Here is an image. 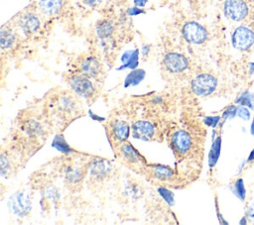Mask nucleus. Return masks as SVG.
<instances>
[{"mask_svg": "<svg viewBox=\"0 0 254 225\" xmlns=\"http://www.w3.org/2000/svg\"><path fill=\"white\" fill-rule=\"evenodd\" d=\"M217 86V79L212 74H197L190 82L191 91L198 96H207L211 94Z\"/></svg>", "mask_w": 254, "mask_h": 225, "instance_id": "f257e3e1", "label": "nucleus"}, {"mask_svg": "<svg viewBox=\"0 0 254 225\" xmlns=\"http://www.w3.org/2000/svg\"><path fill=\"white\" fill-rule=\"evenodd\" d=\"M182 34L184 39L192 45H201L208 37L206 29L195 21H189L185 23L182 28Z\"/></svg>", "mask_w": 254, "mask_h": 225, "instance_id": "f03ea898", "label": "nucleus"}, {"mask_svg": "<svg viewBox=\"0 0 254 225\" xmlns=\"http://www.w3.org/2000/svg\"><path fill=\"white\" fill-rule=\"evenodd\" d=\"M231 43L234 49L247 51L254 45V32L246 26H239L232 33Z\"/></svg>", "mask_w": 254, "mask_h": 225, "instance_id": "7ed1b4c3", "label": "nucleus"}, {"mask_svg": "<svg viewBox=\"0 0 254 225\" xmlns=\"http://www.w3.org/2000/svg\"><path fill=\"white\" fill-rule=\"evenodd\" d=\"M223 12L229 20L240 22L247 17L249 8L244 0H225L223 4Z\"/></svg>", "mask_w": 254, "mask_h": 225, "instance_id": "20e7f679", "label": "nucleus"}, {"mask_svg": "<svg viewBox=\"0 0 254 225\" xmlns=\"http://www.w3.org/2000/svg\"><path fill=\"white\" fill-rule=\"evenodd\" d=\"M69 86L77 95L85 99H89L95 94V87L89 77L85 74L71 76L69 79Z\"/></svg>", "mask_w": 254, "mask_h": 225, "instance_id": "39448f33", "label": "nucleus"}, {"mask_svg": "<svg viewBox=\"0 0 254 225\" xmlns=\"http://www.w3.org/2000/svg\"><path fill=\"white\" fill-rule=\"evenodd\" d=\"M171 147L178 156H185L192 147V139L188 132L178 130L171 137Z\"/></svg>", "mask_w": 254, "mask_h": 225, "instance_id": "423d86ee", "label": "nucleus"}, {"mask_svg": "<svg viewBox=\"0 0 254 225\" xmlns=\"http://www.w3.org/2000/svg\"><path fill=\"white\" fill-rule=\"evenodd\" d=\"M163 65L171 73H180L188 68L189 60L184 55L172 52L164 56Z\"/></svg>", "mask_w": 254, "mask_h": 225, "instance_id": "0eeeda50", "label": "nucleus"}, {"mask_svg": "<svg viewBox=\"0 0 254 225\" xmlns=\"http://www.w3.org/2000/svg\"><path fill=\"white\" fill-rule=\"evenodd\" d=\"M18 26L25 35L31 36L38 32L41 26V22L34 13L25 12L19 17Z\"/></svg>", "mask_w": 254, "mask_h": 225, "instance_id": "6e6552de", "label": "nucleus"}, {"mask_svg": "<svg viewBox=\"0 0 254 225\" xmlns=\"http://www.w3.org/2000/svg\"><path fill=\"white\" fill-rule=\"evenodd\" d=\"M131 130L133 137L142 141L152 140L156 133L155 126L148 121H137L133 123Z\"/></svg>", "mask_w": 254, "mask_h": 225, "instance_id": "1a4fd4ad", "label": "nucleus"}, {"mask_svg": "<svg viewBox=\"0 0 254 225\" xmlns=\"http://www.w3.org/2000/svg\"><path fill=\"white\" fill-rule=\"evenodd\" d=\"M130 132V127L128 123L122 120H116L111 125V135L115 142L124 143Z\"/></svg>", "mask_w": 254, "mask_h": 225, "instance_id": "9d476101", "label": "nucleus"}, {"mask_svg": "<svg viewBox=\"0 0 254 225\" xmlns=\"http://www.w3.org/2000/svg\"><path fill=\"white\" fill-rule=\"evenodd\" d=\"M102 66L99 60L94 56L86 57L81 63V70L83 74L87 75L88 77H97L101 72Z\"/></svg>", "mask_w": 254, "mask_h": 225, "instance_id": "9b49d317", "label": "nucleus"}, {"mask_svg": "<svg viewBox=\"0 0 254 225\" xmlns=\"http://www.w3.org/2000/svg\"><path fill=\"white\" fill-rule=\"evenodd\" d=\"M64 7L63 0H40L39 9L46 16L58 15Z\"/></svg>", "mask_w": 254, "mask_h": 225, "instance_id": "f8f14e48", "label": "nucleus"}, {"mask_svg": "<svg viewBox=\"0 0 254 225\" xmlns=\"http://www.w3.org/2000/svg\"><path fill=\"white\" fill-rule=\"evenodd\" d=\"M11 207L13 211L19 215H24L30 209V201L24 193H17L11 199Z\"/></svg>", "mask_w": 254, "mask_h": 225, "instance_id": "ddd939ff", "label": "nucleus"}, {"mask_svg": "<svg viewBox=\"0 0 254 225\" xmlns=\"http://www.w3.org/2000/svg\"><path fill=\"white\" fill-rule=\"evenodd\" d=\"M120 154L122 158L130 164H139L143 162L142 156L128 143H124L120 146Z\"/></svg>", "mask_w": 254, "mask_h": 225, "instance_id": "4468645a", "label": "nucleus"}, {"mask_svg": "<svg viewBox=\"0 0 254 225\" xmlns=\"http://www.w3.org/2000/svg\"><path fill=\"white\" fill-rule=\"evenodd\" d=\"M96 35L100 39H107L111 37L115 31V26L110 20H102L97 23L95 27Z\"/></svg>", "mask_w": 254, "mask_h": 225, "instance_id": "2eb2a0df", "label": "nucleus"}, {"mask_svg": "<svg viewBox=\"0 0 254 225\" xmlns=\"http://www.w3.org/2000/svg\"><path fill=\"white\" fill-rule=\"evenodd\" d=\"M16 36L10 29L2 28L0 31V46L2 50H9L14 47Z\"/></svg>", "mask_w": 254, "mask_h": 225, "instance_id": "dca6fc26", "label": "nucleus"}, {"mask_svg": "<svg viewBox=\"0 0 254 225\" xmlns=\"http://www.w3.org/2000/svg\"><path fill=\"white\" fill-rule=\"evenodd\" d=\"M152 173L157 179L165 181L167 179H170L174 175L175 171L169 167L163 165H154L152 166Z\"/></svg>", "mask_w": 254, "mask_h": 225, "instance_id": "f3484780", "label": "nucleus"}, {"mask_svg": "<svg viewBox=\"0 0 254 225\" xmlns=\"http://www.w3.org/2000/svg\"><path fill=\"white\" fill-rule=\"evenodd\" d=\"M138 56H139L138 50L125 52L121 57V61L123 63L122 68L127 67V68L135 69L138 65Z\"/></svg>", "mask_w": 254, "mask_h": 225, "instance_id": "a211bd4d", "label": "nucleus"}, {"mask_svg": "<svg viewBox=\"0 0 254 225\" xmlns=\"http://www.w3.org/2000/svg\"><path fill=\"white\" fill-rule=\"evenodd\" d=\"M220 148H221V138L220 136H218L212 143L209 154H208V165L210 168L215 166L220 155Z\"/></svg>", "mask_w": 254, "mask_h": 225, "instance_id": "6ab92c4d", "label": "nucleus"}, {"mask_svg": "<svg viewBox=\"0 0 254 225\" xmlns=\"http://www.w3.org/2000/svg\"><path fill=\"white\" fill-rule=\"evenodd\" d=\"M145 77V71L143 69L137 68L133 69L127 76L124 82V85L127 86H135L138 83H140Z\"/></svg>", "mask_w": 254, "mask_h": 225, "instance_id": "aec40b11", "label": "nucleus"}, {"mask_svg": "<svg viewBox=\"0 0 254 225\" xmlns=\"http://www.w3.org/2000/svg\"><path fill=\"white\" fill-rule=\"evenodd\" d=\"M236 103L243 105V106H247L250 109L254 108V95L253 93L249 92V91H245L239 94V96L236 99Z\"/></svg>", "mask_w": 254, "mask_h": 225, "instance_id": "412c9836", "label": "nucleus"}, {"mask_svg": "<svg viewBox=\"0 0 254 225\" xmlns=\"http://www.w3.org/2000/svg\"><path fill=\"white\" fill-rule=\"evenodd\" d=\"M109 164L105 165V162L104 161H98V162H94L92 165H91V173L96 175V176H102L104 175L105 173H107L109 171Z\"/></svg>", "mask_w": 254, "mask_h": 225, "instance_id": "4be33fe9", "label": "nucleus"}, {"mask_svg": "<svg viewBox=\"0 0 254 225\" xmlns=\"http://www.w3.org/2000/svg\"><path fill=\"white\" fill-rule=\"evenodd\" d=\"M53 146L58 149L59 151L63 152V153H68L71 151V149L69 148V146L67 145V143L65 142L64 138H63L62 136H57L53 142Z\"/></svg>", "mask_w": 254, "mask_h": 225, "instance_id": "5701e85b", "label": "nucleus"}, {"mask_svg": "<svg viewBox=\"0 0 254 225\" xmlns=\"http://www.w3.org/2000/svg\"><path fill=\"white\" fill-rule=\"evenodd\" d=\"M26 131L30 135H41L43 132V129L39 122H37L35 120H31L27 123Z\"/></svg>", "mask_w": 254, "mask_h": 225, "instance_id": "b1692460", "label": "nucleus"}, {"mask_svg": "<svg viewBox=\"0 0 254 225\" xmlns=\"http://www.w3.org/2000/svg\"><path fill=\"white\" fill-rule=\"evenodd\" d=\"M65 175H66L67 180H69L70 182H76V181H79L82 178V172L78 169H71V168H69L66 170Z\"/></svg>", "mask_w": 254, "mask_h": 225, "instance_id": "393cba45", "label": "nucleus"}, {"mask_svg": "<svg viewBox=\"0 0 254 225\" xmlns=\"http://www.w3.org/2000/svg\"><path fill=\"white\" fill-rule=\"evenodd\" d=\"M234 193L236 194V196L241 199L244 200L245 199V195H246V191L244 188V182L242 178H238L235 183H234Z\"/></svg>", "mask_w": 254, "mask_h": 225, "instance_id": "a878e982", "label": "nucleus"}, {"mask_svg": "<svg viewBox=\"0 0 254 225\" xmlns=\"http://www.w3.org/2000/svg\"><path fill=\"white\" fill-rule=\"evenodd\" d=\"M158 192L160 193V195L165 199V201L169 204V205H174L175 203V198H174V194L172 191H170L169 189H167L166 187H159L158 188Z\"/></svg>", "mask_w": 254, "mask_h": 225, "instance_id": "bb28decb", "label": "nucleus"}, {"mask_svg": "<svg viewBox=\"0 0 254 225\" xmlns=\"http://www.w3.org/2000/svg\"><path fill=\"white\" fill-rule=\"evenodd\" d=\"M237 110H238V108L235 106V105H230V106H228L225 110H224V112H223V114H222V118L225 120V119H228V118H233L236 114H237Z\"/></svg>", "mask_w": 254, "mask_h": 225, "instance_id": "cd10ccee", "label": "nucleus"}, {"mask_svg": "<svg viewBox=\"0 0 254 225\" xmlns=\"http://www.w3.org/2000/svg\"><path fill=\"white\" fill-rule=\"evenodd\" d=\"M9 169H10V165H9L8 158L4 154H2L1 155V174L4 176L5 173H8Z\"/></svg>", "mask_w": 254, "mask_h": 225, "instance_id": "c85d7f7f", "label": "nucleus"}, {"mask_svg": "<svg viewBox=\"0 0 254 225\" xmlns=\"http://www.w3.org/2000/svg\"><path fill=\"white\" fill-rule=\"evenodd\" d=\"M237 115H238L241 119L246 120V121L250 119V112H249V110L246 108V106H243V105H241V107L238 108V110H237Z\"/></svg>", "mask_w": 254, "mask_h": 225, "instance_id": "c756f323", "label": "nucleus"}, {"mask_svg": "<svg viewBox=\"0 0 254 225\" xmlns=\"http://www.w3.org/2000/svg\"><path fill=\"white\" fill-rule=\"evenodd\" d=\"M220 117L219 116H206L203 120L204 124L207 126H211V127H215L217 125V123L219 122Z\"/></svg>", "mask_w": 254, "mask_h": 225, "instance_id": "7c9ffc66", "label": "nucleus"}, {"mask_svg": "<svg viewBox=\"0 0 254 225\" xmlns=\"http://www.w3.org/2000/svg\"><path fill=\"white\" fill-rule=\"evenodd\" d=\"M102 1H103V0H82V2H83L85 5L89 6V7H96V6H98Z\"/></svg>", "mask_w": 254, "mask_h": 225, "instance_id": "2f4dec72", "label": "nucleus"}, {"mask_svg": "<svg viewBox=\"0 0 254 225\" xmlns=\"http://www.w3.org/2000/svg\"><path fill=\"white\" fill-rule=\"evenodd\" d=\"M246 217L252 222H254V203L251 206H249L248 210L246 211Z\"/></svg>", "mask_w": 254, "mask_h": 225, "instance_id": "473e14b6", "label": "nucleus"}, {"mask_svg": "<svg viewBox=\"0 0 254 225\" xmlns=\"http://www.w3.org/2000/svg\"><path fill=\"white\" fill-rule=\"evenodd\" d=\"M141 13H144L143 10H141L140 8L138 7H132L130 10H129V14L130 15H138V14H141Z\"/></svg>", "mask_w": 254, "mask_h": 225, "instance_id": "72a5a7b5", "label": "nucleus"}, {"mask_svg": "<svg viewBox=\"0 0 254 225\" xmlns=\"http://www.w3.org/2000/svg\"><path fill=\"white\" fill-rule=\"evenodd\" d=\"M148 0H134V3L137 7H144Z\"/></svg>", "mask_w": 254, "mask_h": 225, "instance_id": "f704fd0d", "label": "nucleus"}, {"mask_svg": "<svg viewBox=\"0 0 254 225\" xmlns=\"http://www.w3.org/2000/svg\"><path fill=\"white\" fill-rule=\"evenodd\" d=\"M254 160V149H253V151L250 153V155H249V157H248V159H247V162H252Z\"/></svg>", "mask_w": 254, "mask_h": 225, "instance_id": "c9c22d12", "label": "nucleus"}, {"mask_svg": "<svg viewBox=\"0 0 254 225\" xmlns=\"http://www.w3.org/2000/svg\"><path fill=\"white\" fill-rule=\"evenodd\" d=\"M249 71H250V74H252L254 72V62H250L249 63Z\"/></svg>", "mask_w": 254, "mask_h": 225, "instance_id": "e433bc0d", "label": "nucleus"}, {"mask_svg": "<svg viewBox=\"0 0 254 225\" xmlns=\"http://www.w3.org/2000/svg\"><path fill=\"white\" fill-rule=\"evenodd\" d=\"M250 133H251L252 136L254 137V120L252 121V124H251V127H250Z\"/></svg>", "mask_w": 254, "mask_h": 225, "instance_id": "4c0bfd02", "label": "nucleus"}]
</instances>
